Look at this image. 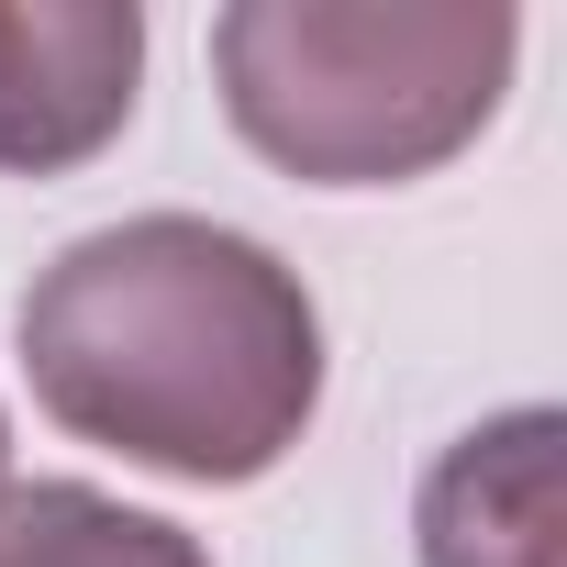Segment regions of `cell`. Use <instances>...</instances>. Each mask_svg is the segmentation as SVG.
Wrapping results in <instances>:
<instances>
[{"mask_svg": "<svg viewBox=\"0 0 567 567\" xmlns=\"http://www.w3.org/2000/svg\"><path fill=\"white\" fill-rule=\"evenodd\" d=\"M512 45L501 0H234L212 23L234 134L312 189L445 167L501 112Z\"/></svg>", "mask_w": 567, "mask_h": 567, "instance_id": "obj_2", "label": "cell"}, {"mask_svg": "<svg viewBox=\"0 0 567 567\" xmlns=\"http://www.w3.org/2000/svg\"><path fill=\"white\" fill-rule=\"evenodd\" d=\"M145 12L134 0H34L0 12V167L56 178L134 123Z\"/></svg>", "mask_w": 567, "mask_h": 567, "instance_id": "obj_3", "label": "cell"}, {"mask_svg": "<svg viewBox=\"0 0 567 567\" xmlns=\"http://www.w3.org/2000/svg\"><path fill=\"white\" fill-rule=\"evenodd\" d=\"M0 567H212V556L167 512H134L90 478H34L0 489Z\"/></svg>", "mask_w": 567, "mask_h": 567, "instance_id": "obj_5", "label": "cell"}, {"mask_svg": "<svg viewBox=\"0 0 567 567\" xmlns=\"http://www.w3.org/2000/svg\"><path fill=\"white\" fill-rule=\"evenodd\" d=\"M423 567H556V412H512L423 478Z\"/></svg>", "mask_w": 567, "mask_h": 567, "instance_id": "obj_4", "label": "cell"}, {"mask_svg": "<svg viewBox=\"0 0 567 567\" xmlns=\"http://www.w3.org/2000/svg\"><path fill=\"white\" fill-rule=\"evenodd\" d=\"M34 401L156 467V478H267L323 401V312L301 267L200 212H134L79 234L23 290Z\"/></svg>", "mask_w": 567, "mask_h": 567, "instance_id": "obj_1", "label": "cell"}, {"mask_svg": "<svg viewBox=\"0 0 567 567\" xmlns=\"http://www.w3.org/2000/svg\"><path fill=\"white\" fill-rule=\"evenodd\" d=\"M0 467H12V423H0Z\"/></svg>", "mask_w": 567, "mask_h": 567, "instance_id": "obj_6", "label": "cell"}]
</instances>
